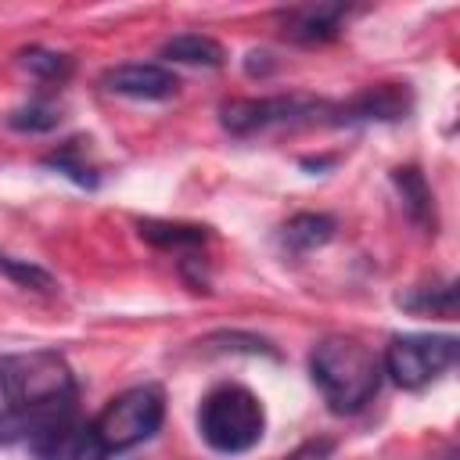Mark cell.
I'll return each instance as SVG.
<instances>
[{
  "label": "cell",
  "mask_w": 460,
  "mask_h": 460,
  "mask_svg": "<svg viewBox=\"0 0 460 460\" xmlns=\"http://www.w3.org/2000/svg\"><path fill=\"white\" fill-rule=\"evenodd\" d=\"M75 417V377L50 349L0 359V442H29L43 428Z\"/></svg>",
  "instance_id": "6da1fadb"
},
{
  "label": "cell",
  "mask_w": 460,
  "mask_h": 460,
  "mask_svg": "<svg viewBox=\"0 0 460 460\" xmlns=\"http://www.w3.org/2000/svg\"><path fill=\"white\" fill-rule=\"evenodd\" d=\"M381 359L352 334H327L309 352V377L334 413H359L381 388Z\"/></svg>",
  "instance_id": "7a4b0ae2"
},
{
  "label": "cell",
  "mask_w": 460,
  "mask_h": 460,
  "mask_svg": "<svg viewBox=\"0 0 460 460\" xmlns=\"http://www.w3.org/2000/svg\"><path fill=\"white\" fill-rule=\"evenodd\" d=\"M198 431L208 449L223 456H241L255 449L266 435L262 399L244 385H219L201 399Z\"/></svg>",
  "instance_id": "3957f363"
},
{
  "label": "cell",
  "mask_w": 460,
  "mask_h": 460,
  "mask_svg": "<svg viewBox=\"0 0 460 460\" xmlns=\"http://www.w3.org/2000/svg\"><path fill=\"white\" fill-rule=\"evenodd\" d=\"M165 420V395L158 385H133L108 399V406L93 417V435L104 453H126L147 442Z\"/></svg>",
  "instance_id": "277c9868"
},
{
  "label": "cell",
  "mask_w": 460,
  "mask_h": 460,
  "mask_svg": "<svg viewBox=\"0 0 460 460\" xmlns=\"http://www.w3.org/2000/svg\"><path fill=\"white\" fill-rule=\"evenodd\" d=\"M460 356V341L453 334H395L385 349L381 370L406 392L428 388L438 381Z\"/></svg>",
  "instance_id": "5b68a950"
},
{
  "label": "cell",
  "mask_w": 460,
  "mask_h": 460,
  "mask_svg": "<svg viewBox=\"0 0 460 460\" xmlns=\"http://www.w3.org/2000/svg\"><path fill=\"white\" fill-rule=\"evenodd\" d=\"M320 111H327L323 101L313 97H234L226 104H219V122L230 137H252L262 133L270 126H288V122H313L320 119Z\"/></svg>",
  "instance_id": "8992f818"
},
{
  "label": "cell",
  "mask_w": 460,
  "mask_h": 460,
  "mask_svg": "<svg viewBox=\"0 0 460 460\" xmlns=\"http://www.w3.org/2000/svg\"><path fill=\"white\" fill-rule=\"evenodd\" d=\"M413 108V93L406 83H377V86H367L363 93H356L352 101H345L341 108H327L334 126L341 122H395V119H406Z\"/></svg>",
  "instance_id": "52a82bcc"
},
{
  "label": "cell",
  "mask_w": 460,
  "mask_h": 460,
  "mask_svg": "<svg viewBox=\"0 0 460 460\" xmlns=\"http://www.w3.org/2000/svg\"><path fill=\"white\" fill-rule=\"evenodd\" d=\"M101 86L108 93L119 97H133V101H169L180 90V79L165 68V65H151V61H129V65H115L101 75Z\"/></svg>",
  "instance_id": "ba28073f"
},
{
  "label": "cell",
  "mask_w": 460,
  "mask_h": 460,
  "mask_svg": "<svg viewBox=\"0 0 460 460\" xmlns=\"http://www.w3.org/2000/svg\"><path fill=\"white\" fill-rule=\"evenodd\" d=\"M36 460H104V446L97 442L93 428L83 424L79 417H68L54 428H43L25 442Z\"/></svg>",
  "instance_id": "9c48e42d"
},
{
  "label": "cell",
  "mask_w": 460,
  "mask_h": 460,
  "mask_svg": "<svg viewBox=\"0 0 460 460\" xmlns=\"http://www.w3.org/2000/svg\"><path fill=\"white\" fill-rule=\"evenodd\" d=\"M345 18H349V4H305L280 14L284 36L295 43H327L341 32Z\"/></svg>",
  "instance_id": "30bf717a"
},
{
  "label": "cell",
  "mask_w": 460,
  "mask_h": 460,
  "mask_svg": "<svg viewBox=\"0 0 460 460\" xmlns=\"http://www.w3.org/2000/svg\"><path fill=\"white\" fill-rule=\"evenodd\" d=\"M334 230H338L334 216H323V212H298V216H291V219L280 226L277 244H280L284 255H305V252L327 244V241L334 237Z\"/></svg>",
  "instance_id": "8fae6325"
},
{
  "label": "cell",
  "mask_w": 460,
  "mask_h": 460,
  "mask_svg": "<svg viewBox=\"0 0 460 460\" xmlns=\"http://www.w3.org/2000/svg\"><path fill=\"white\" fill-rule=\"evenodd\" d=\"M392 183L402 198V208L406 216L417 223V226H431L435 230V198H431V187L424 180V172L417 165H399L392 172Z\"/></svg>",
  "instance_id": "7c38bea8"
},
{
  "label": "cell",
  "mask_w": 460,
  "mask_h": 460,
  "mask_svg": "<svg viewBox=\"0 0 460 460\" xmlns=\"http://www.w3.org/2000/svg\"><path fill=\"white\" fill-rule=\"evenodd\" d=\"M162 58L165 61H180V65H205V68H219L226 61V50L219 40L205 36V32H180L172 40L162 43Z\"/></svg>",
  "instance_id": "4fadbf2b"
},
{
  "label": "cell",
  "mask_w": 460,
  "mask_h": 460,
  "mask_svg": "<svg viewBox=\"0 0 460 460\" xmlns=\"http://www.w3.org/2000/svg\"><path fill=\"white\" fill-rule=\"evenodd\" d=\"M410 313H431V316H456V284L453 280H435V284H417L395 298Z\"/></svg>",
  "instance_id": "5bb4252c"
},
{
  "label": "cell",
  "mask_w": 460,
  "mask_h": 460,
  "mask_svg": "<svg viewBox=\"0 0 460 460\" xmlns=\"http://www.w3.org/2000/svg\"><path fill=\"white\" fill-rule=\"evenodd\" d=\"M140 237L158 244V248H198L208 241V230L198 226V223H169V219H144L140 226Z\"/></svg>",
  "instance_id": "9a60e30c"
},
{
  "label": "cell",
  "mask_w": 460,
  "mask_h": 460,
  "mask_svg": "<svg viewBox=\"0 0 460 460\" xmlns=\"http://www.w3.org/2000/svg\"><path fill=\"white\" fill-rule=\"evenodd\" d=\"M7 126L14 133H50L61 126V108L47 97H32L25 104H18L11 115H7Z\"/></svg>",
  "instance_id": "2e32d148"
},
{
  "label": "cell",
  "mask_w": 460,
  "mask_h": 460,
  "mask_svg": "<svg viewBox=\"0 0 460 460\" xmlns=\"http://www.w3.org/2000/svg\"><path fill=\"white\" fill-rule=\"evenodd\" d=\"M43 165H47V169H58L61 176H68L72 183H79V187H86V190L97 187V172H93V165L83 158L79 140H68L65 147H58L54 155H47Z\"/></svg>",
  "instance_id": "e0dca14e"
},
{
  "label": "cell",
  "mask_w": 460,
  "mask_h": 460,
  "mask_svg": "<svg viewBox=\"0 0 460 460\" xmlns=\"http://www.w3.org/2000/svg\"><path fill=\"white\" fill-rule=\"evenodd\" d=\"M18 61L43 83H65L72 75V58L68 54H58V50H47V47H29L18 54Z\"/></svg>",
  "instance_id": "ac0fdd59"
},
{
  "label": "cell",
  "mask_w": 460,
  "mask_h": 460,
  "mask_svg": "<svg viewBox=\"0 0 460 460\" xmlns=\"http://www.w3.org/2000/svg\"><path fill=\"white\" fill-rule=\"evenodd\" d=\"M0 273H4L7 280H14L18 288H29V291H43V295L58 291V280H54L43 266H36V262H29V259H14V255H4V252H0Z\"/></svg>",
  "instance_id": "d6986e66"
},
{
  "label": "cell",
  "mask_w": 460,
  "mask_h": 460,
  "mask_svg": "<svg viewBox=\"0 0 460 460\" xmlns=\"http://www.w3.org/2000/svg\"><path fill=\"white\" fill-rule=\"evenodd\" d=\"M244 68H248V75H270L273 72V61H270L266 50H252L248 61H244Z\"/></svg>",
  "instance_id": "ffe728a7"
}]
</instances>
